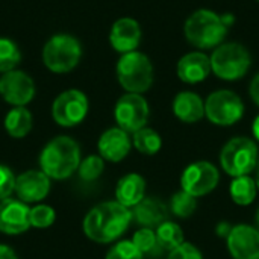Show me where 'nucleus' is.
Listing matches in <instances>:
<instances>
[{"label": "nucleus", "mask_w": 259, "mask_h": 259, "mask_svg": "<svg viewBox=\"0 0 259 259\" xmlns=\"http://www.w3.org/2000/svg\"><path fill=\"white\" fill-rule=\"evenodd\" d=\"M132 222V211L117 200L96 205L83 220L85 235L99 244H108L120 238Z\"/></svg>", "instance_id": "1"}, {"label": "nucleus", "mask_w": 259, "mask_h": 259, "mask_svg": "<svg viewBox=\"0 0 259 259\" xmlns=\"http://www.w3.org/2000/svg\"><path fill=\"white\" fill-rule=\"evenodd\" d=\"M79 144L67 135L55 137L46 144L39 155L41 170L55 181H64L70 178L80 164Z\"/></svg>", "instance_id": "2"}, {"label": "nucleus", "mask_w": 259, "mask_h": 259, "mask_svg": "<svg viewBox=\"0 0 259 259\" xmlns=\"http://www.w3.org/2000/svg\"><path fill=\"white\" fill-rule=\"evenodd\" d=\"M184 32L190 44L208 50L223 42L228 33V23L214 11L199 9L187 18Z\"/></svg>", "instance_id": "3"}, {"label": "nucleus", "mask_w": 259, "mask_h": 259, "mask_svg": "<svg viewBox=\"0 0 259 259\" xmlns=\"http://www.w3.org/2000/svg\"><path fill=\"white\" fill-rule=\"evenodd\" d=\"M82 58V46L77 38L68 33H56L42 47L44 65L56 74L71 71Z\"/></svg>", "instance_id": "4"}, {"label": "nucleus", "mask_w": 259, "mask_h": 259, "mask_svg": "<svg viewBox=\"0 0 259 259\" xmlns=\"http://www.w3.org/2000/svg\"><path fill=\"white\" fill-rule=\"evenodd\" d=\"M117 79L127 93L143 94L153 83V67L141 52L124 53L117 62Z\"/></svg>", "instance_id": "5"}, {"label": "nucleus", "mask_w": 259, "mask_h": 259, "mask_svg": "<svg viewBox=\"0 0 259 259\" xmlns=\"http://www.w3.org/2000/svg\"><path fill=\"white\" fill-rule=\"evenodd\" d=\"M258 146L247 137H235L229 140L220 152V164L223 170L232 176H246L258 165Z\"/></svg>", "instance_id": "6"}, {"label": "nucleus", "mask_w": 259, "mask_h": 259, "mask_svg": "<svg viewBox=\"0 0 259 259\" xmlns=\"http://www.w3.org/2000/svg\"><path fill=\"white\" fill-rule=\"evenodd\" d=\"M250 53L238 42L220 44L211 56V68L215 76L225 80L243 77L250 67Z\"/></svg>", "instance_id": "7"}, {"label": "nucleus", "mask_w": 259, "mask_h": 259, "mask_svg": "<svg viewBox=\"0 0 259 259\" xmlns=\"http://www.w3.org/2000/svg\"><path fill=\"white\" fill-rule=\"evenodd\" d=\"M244 103L238 94L229 90H219L209 94L205 102V115L217 126H231L241 120Z\"/></svg>", "instance_id": "8"}, {"label": "nucleus", "mask_w": 259, "mask_h": 259, "mask_svg": "<svg viewBox=\"0 0 259 259\" xmlns=\"http://www.w3.org/2000/svg\"><path fill=\"white\" fill-rule=\"evenodd\" d=\"M149 114L150 111L146 99L135 93L121 96L114 108V117L118 127L127 134H135L137 131L146 127Z\"/></svg>", "instance_id": "9"}, {"label": "nucleus", "mask_w": 259, "mask_h": 259, "mask_svg": "<svg viewBox=\"0 0 259 259\" xmlns=\"http://www.w3.org/2000/svg\"><path fill=\"white\" fill-rule=\"evenodd\" d=\"M88 108V99L82 91L67 90L55 99L52 117L62 127H74L85 120Z\"/></svg>", "instance_id": "10"}, {"label": "nucleus", "mask_w": 259, "mask_h": 259, "mask_svg": "<svg viewBox=\"0 0 259 259\" xmlns=\"http://www.w3.org/2000/svg\"><path fill=\"white\" fill-rule=\"evenodd\" d=\"M219 181L220 173L214 164L208 161H196L184 170L181 176V187L194 197H203L215 190Z\"/></svg>", "instance_id": "11"}, {"label": "nucleus", "mask_w": 259, "mask_h": 259, "mask_svg": "<svg viewBox=\"0 0 259 259\" xmlns=\"http://www.w3.org/2000/svg\"><path fill=\"white\" fill-rule=\"evenodd\" d=\"M0 96L12 106H26L35 97V82L27 73L11 70L0 76Z\"/></svg>", "instance_id": "12"}, {"label": "nucleus", "mask_w": 259, "mask_h": 259, "mask_svg": "<svg viewBox=\"0 0 259 259\" xmlns=\"http://www.w3.org/2000/svg\"><path fill=\"white\" fill-rule=\"evenodd\" d=\"M30 208L18 199L0 200V232L6 235H18L30 228Z\"/></svg>", "instance_id": "13"}, {"label": "nucleus", "mask_w": 259, "mask_h": 259, "mask_svg": "<svg viewBox=\"0 0 259 259\" xmlns=\"http://www.w3.org/2000/svg\"><path fill=\"white\" fill-rule=\"evenodd\" d=\"M50 191V178L42 170H27L17 176L15 190L17 199L24 203H36L46 199Z\"/></svg>", "instance_id": "14"}, {"label": "nucleus", "mask_w": 259, "mask_h": 259, "mask_svg": "<svg viewBox=\"0 0 259 259\" xmlns=\"http://www.w3.org/2000/svg\"><path fill=\"white\" fill-rule=\"evenodd\" d=\"M234 259H259V231L249 225H237L226 238Z\"/></svg>", "instance_id": "15"}, {"label": "nucleus", "mask_w": 259, "mask_h": 259, "mask_svg": "<svg viewBox=\"0 0 259 259\" xmlns=\"http://www.w3.org/2000/svg\"><path fill=\"white\" fill-rule=\"evenodd\" d=\"M132 147V141L129 134L120 127H111L105 131L97 143V149L100 156L109 162H120L123 161Z\"/></svg>", "instance_id": "16"}, {"label": "nucleus", "mask_w": 259, "mask_h": 259, "mask_svg": "<svg viewBox=\"0 0 259 259\" xmlns=\"http://www.w3.org/2000/svg\"><path fill=\"white\" fill-rule=\"evenodd\" d=\"M141 41V27L137 20L124 17L117 20L109 32V42L120 53L134 52Z\"/></svg>", "instance_id": "17"}, {"label": "nucleus", "mask_w": 259, "mask_h": 259, "mask_svg": "<svg viewBox=\"0 0 259 259\" xmlns=\"http://www.w3.org/2000/svg\"><path fill=\"white\" fill-rule=\"evenodd\" d=\"M211 71V58L202 52L187 53L178 62V76L185 83H199L205 80Z\"/></svg>", "instance_id": "18"}, {"label": "nucleus", "mask_w": 259, "mask_h": 259, "mask_svg": "<svg viewBox=\"0 0 259 259\" xmlns=\"http://www.w3.org/2000/svg\"><path fill=\"white\" fill-rule=\"evenodd\" d=\"M132 220H135L141 228L156 229L168 220V208L156 197H144L132 208Z\"/></svg>", "instance_id": "19"}, {"label": "nucleus", "mask_w": 259, "mask_h": 259, "mask_svg": "<svg viewBox=\"0 0 259 259\" xmlns=\"http://www.w3.org/2000/svg\"><path fill=\"white\" fill-rule=\"evenodd\" d=\"M146 194V181L138 173H129L123 176L115 187V199L126 208L137 206Z\"/></svg>", "instance_id": "20"}, {"label": "nucleus", "mask_w": 259, "mask_h": 259, "mask_svg": "<svg viewBox=\"0 0 259 259\" xmlns=\"http://www.w3.org/2000/svg\"><path fill=\"white\" fill-rule=\"evenodd\" d=\"M173 112L184 123H196L205 117V103L199 94L182 91L173 100Z\"/></svg>", "instance_id": "21"}, {"label": "nucleus", "mask_w": 259, "mask_h": 259, "mask_svg": "<svg viewBox=\"0 0 259 259\" xmlns=\"http://www.w3.org/2000/svg\"><path fill=\"white\" fill-rule=\"evenodd\" d=\"M5 129L12 138H23L32 129V114L26 106H14L5 117Z\"/></svg>", "instance_id": "22"}, {"label": "nucleus", "mask_w": 259, "mask_h": 259, "mask_svg": "<svg viewBox=\"0 0 259 259\" xmlns=\"http://www.w3.org/2000/svg\"><path fill=\"white\" fill-rule=\"evenodd\" d=\"M229 191H231L232 200L237 205L247 206V205L253 203V200L256 199L258 185H256V181L253 178H250L249 175L238 176V178H234V181L231 182Z\"/></svg>", "instance_id": "23"}, {"label": "nucleus", "mask_w": 259, "mask_h": 259, "mask_svg": "<svg viewBox=\"0 0 259 259\" xmlns=\"http://www.w3.org/2000/svg\"><path fill=\"white\" fill-rule=\"evenodd\" d=\"M156 240H158V244L161 247L162 252H171L175 249H178L181 244H184V232L181 229L179 225L167 220L164 222L162 225H159L156 228Z\"/></svg>", "instance_id": "24"}, {"label": "nucleus", "mask_w": 259, "mask_h": 259, "mask_svg": "<svg viewBox=\"0 0 259 259\" xmlns=\"http://www.w3.org/2000/svg\"><path fill=\"white\" fill-rule=\"evenodd\" d=\"M132 144L134 147L143 153V155H156L161 150L162 146V138L159 134L150 127H143L137 131L132 137Z\"/></svg>", "instance_id": "25"}, {"label": "nucleus", "mask_w": 259, "mask_h": 259, "mask_svg": "<svg viewBox=\"0 0 259 259\" xmlns=\"http://www.w3.org/2000/svg\"><path fill=\"white\" fill-rule=\"evenodd\" d=\"M21 52L18 46L5 36H0V73H8L11 70H15L20 64Z\"/></svg>", "instance_id": "26"}, {"label": "nucleus", "mask_w": 259, "mask_h": 259, "mask_svg": "<svg viewBox=\"0 0 259 259\" xmlns=\"http://www.w3.org/2000/svg\"><path fill=\"white\" fill-rule=\"evenodd\" d=\"M132 243L138 247V250L146 256H158L159 253H162L158 240H156V232L155 229H149V228H141L140 231H137L134 234Z\"/></svg>", "instance_id": "27"}, {"label": "nucleus", "mask_w": 259, "mask_h": 259, "mask_svg": "<svg viewBox=\"0 0 259 259\" xmlns=\"http://www.w3.org/2000/svg\"><path fill=\"white\" fill-rule=\"evenodd\" d=\"M197 208V197L188 194L187 191L181 190L173 194L170 200V211L179 219H188L194 214Z\"/></svg>", "instance_id": "28"}, {"label": "nucleus", "mask_w": 259, "mask_h": 259, "mask_svg": "<svg viewBox=\"0 0 259 259\" xmlns=\"http://www.w3.org/2000/svg\"><path fill=\"white\" fill-rule=\"evenodd\" d=\"M105 170V159L97 155H90L85 159L80 161L77 173L79 178L85 182H93L100 178V175Z\"/></svg>", "instance_id": "29"}, {"label": "nucleus", "mask_w": 259, "mask_h": 259, "mask_svg": "<svg viewBox=\"0 0 259 259\" xmlns=\"http://www.w3.org/2000/svg\"><path fill=\"white\" fill-rule=\"evenodd\" d=\"M29 220H30V226L38 228V229H46L55 223L56 212L49 205H36V206L30 208Z\"/></svg>", "instance_id": "30"}, {"label": "nucleus", "mask_w": 259, "mask_h": 259, "mask_svg": "<svg viewBox=\"0 0 259 259\" xmlns=\"http://www.w3.org/2000/svg\"><path fill=\"white\" fill-rule=\"evenodd\" d=\"M144 255L138 250V247L132 241H120L115 246H112L108 253L106 259H143Z\"/></svg>", "instance_id": "31"}, {"label": "nucleus", "mask_w": 259, "mask_h": 259, "mask_svg": "<svg viewBox=\"0 0 259 259\" xmlns=\"http://www.w3.org/2000/svg\"><path fill=\"white\" fill-rule=\"evenodd\" d=\"M15 176L12 170L3 164H0V200L11 197L15 190Z\"/></svg>", "instance_id": "32"}, {"label": "nucleus", "mask_w": 259, "mask_h": 259, "mask_svg": "<svg viewBox=\"0 0 259 259\" xmlns=\"http://www.w3.org/2000/svg\"><path fill=\"white\" fill-rule=\"evenodd\" d=\"M167 259H203L202 252L191 243H184L178 249L171 250Z\"/></svg>", "instance_id": "33"}, {"label": "nucleus", "mask_w": 259, "mask_h": 259, "mask_svg": "<svg viewBox=\"0 0 259 259\" xmlns=\"http://www.w3.org/2000/svg\"><path fill=\"white\" fill-rule=\"evenodd\" d=\"M232 225L229 223V222H220L219 225H217V228H215V234L220 237V238H228L229 237V234H231V231H232Z\"/></svg>", "instance_id": "34"}, {"label": "nucleus", "mask_w": 259, "mask_h": 259, "mask_svg": "<svg viewBox=\"0 0 259 259\" xmlns=\"http://www.w3.org/2000/svg\"><path fill=\"white\" fill-rule=\"evenodd\" d=\"M250 97L252 100L259 106V73L253 77V80L250 82V88H249Z\"/></svg>", "instance_id": "35"}, {"label": "nucleus", "mask_w": 259, "mask_h": 259, "mask_svg": "<svg viewBox=\"0 0 259 259\" xmlns=\"http://www.w3.org/2000/svg\"><path fill=\"white\" fill-rule=\"evenodd\" d=\"M0 259H18V258H17L15 252H14L9 246H6V244H0Z\"/></svg>", "instance_id": "36"}, {"label": "nucleus", "mask_w": 259, "mask_h": 259, "mask_svg": "<svg viewBox=\"0 0 259 259\" xmlns=\"http://www.w3.org/2000/svg\"><path fill=\"white\" fill-rule=\"evenodd\" d=\"M252 131H253L255 138L259 141V115L255 118V121H253V124H252Z\"/></svg>", "instance_id": "37"}, {"label": "nucleus", "mask_w": 259, "mask_h": 259, "mask_svg": "<svg viewBox=\"0 0 259 259\" xmlns=\"http://www.w3.org/2000/svg\"><path fill=\"white\" fill-rule=\"evenodd\" d=\"M256 178H255V181H256V185H258V190H259V161H258V165H256Z\"/></svg>", "instance_id": "38"}, {"label": "nucleus", "mask_w": 259, "mask_h": 259, "mask_svg": "<svg viewBox=\"0 0 259 259\" xmlns=\"http://www.w3.org/2000/svg\"><path fill=\"white\" fill-rule=\"evenodd\" d=\"M256 225H258V231H259V209H258V212H256Z\"/></svg>", "instance_id": "39"}, {"label": "nucleus", "mask_w": 259, "mask_h": 259, "mask_svg": "<svg viewBox=\"0 0 259 259\" xmlns=\"http://www.w3.org/2000/svg\"><path fill=\"white\" fill-rule=\"evenodd\" d=\"M258 2H259V0H258Z\"/></svg>", "instance_id": "40"}]
</instances>
